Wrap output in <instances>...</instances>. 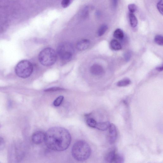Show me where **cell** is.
<instances>
[{"label":"cell","instance_id":"cell-1","mask_svg":"<svg viewBox=\"0 0 163 163\" xmlns=\"http://www.w3.org/2000/svg\"><path fill=\"white\" fill-rule=\"evenodd\" d=\"M71 141V134L63 128L55 127L48 130L45 134L44 142L49 149L62 151L67 149Z\"/></svg>","mask_w":163,"mask_h":163},{"label":"cell","instance_id":"cell-2","mask_svg":"<svg viewBox=\"0 0 163 163\" xmlns=\"http://www.w3.org/2000/svg\"><path fill=\"white\" fill-rule=\"evenodd\" d=\"M73 158L79 161L88 160L91 154V149L88 144L84 141H79L76 142L72 148Z\"/></svg>","mask_w":163,"mask_h":163},{"label":"cell","instance_id":"cell-3","mask_svg":"<svg viewBox=\"0 0 163 163\" xmlns=\"http://www.w3.org/2000/svg\"><path fill=\"white\" fill-rule=\"evenodd\" d=\"M57 54L55 51L50 47H47L40 52L39 60L40 63L45 66H50L56 62Z\"/></svg>","mask_w":163,"mask_h":163},{"label":"cell","instance_id":"cell-4","mask_svg":"<svg viewBox=\"0 0 163 163\" xmlns=\"http://www.w3.org/2000/svg\"><path fill=\"white\" fill-rule=\"evenodd\" d=\"M33 70L32 63L27 60H22L19 62L15 68V72L18 76L22 79L30 77Z\"/></svg>","mask_w":163,"mask_h":163},{"label":"cell","instance_id":"cell-5","mask_svg":"<svg viewBox=\"0 0 163 163\" xmlns=\"http://www.w3.org/2000/svg\"><path fill=\"white\" fill-rule=\"evenodd\" d=\"M74 53L72 45L70 43L64 42L60 44L57 47V54L64 62H68L72 59Z\"/></svg>","mask_w":163,"mask_h":163},{"label":"cell","instance_id":"cell-6","mask_svg":"<svg viewBox=\"0 0 163 163\" xmlns=\"http://www.w3.org/2000/svg\"><path fill=\"white\" fill-rule=\"evenodd\" d=\"M22 143L20 142L14 143L10 148L9 152V160L12 162H18L22 160L24 153Z\"/></svg>","mask_w":163,"mask_h":163},{"label":"cell","instance_id":"cell-7","mask_svg":"<svg viewBox=\"0 0 163 163\" xmlns=\"http://www.w3.org/2000/svg\"><path fill=\"white\" fill-rule=\"evenodd\" d=\"M108 141L111 145L113 144L116 141L117 131L116 125L113 124H110L109 128Z\"/></svg>","mask_w":163,"mask_h":163},{"label":"cell","instance_id":"cell-8","mask_svg":"<svg viewBox=\"0 0 163 163\" xmlns=\"http://www.w3.org/2000/svg\"><path fill=\"white\" fill-rule=\"evenodd\" d=\"M119 154L116 149H112L105 155L104 161L108 163H116Z\"/></svg>","mask_w":163,"mask_h":163},{"label":"cell","instance_id":"cell-9","mask_svg":"<svg viewBox=\"0 0 163 163\" xmlns=\"http://www.w3.org/2000/svg\"><path fill=\"white\" fill-rule=\"evenodd\" d=\"M45 132L42 131L35 132L32 137V142L35 144L39 145L44 141Z\"/></svg>","mask_w":163,"mask_h":163},{"label":"cell","instance_id":"cell-10","mask_svg":"<svg viewBox=\"0 0 163 163\" xmlns=\"http://www.w3.org/2000/svg\"><path fill=\"white\" fill-rule=\"evenodd\" d=\"M90 44V41L87 39L82 40L79 42L76 45L77 49L80 51L87 49Z\"/></svg>","mask_w":163,"mask_h":163},{"label":"cell","instance_id":"cell-11","mask_svg":"<svg viewBox=\"0 0 163 163\" xmlns=\"http://www.w3.org/2000/svg\"><path fill=\"white\" fill-rule=\"evenodd\" d=\"M90 72L93 75H100L103 74L104 70L102 67L100 65L95 64L91 67Z\"/></svg>","mask_w":163,"mask_h":163},{"label":"cell","instance_id":"cell-12","mask_svg":"<svg viewBox=\"0 0 163 163\" xmlns=\"http://www.w3.org/2000/svg\"><path fill=\"white\" fill-rule=\"evenodd\" d=\"M110 124V122L108 121L97 123L95 128L100 131H106L109 128Z\"/></svg>","mask_w":163,"mask_h":163},{"label":"cell","instance_id":"cell-13","mask_svg":"<svg viewBox=\"0 0 163 163\" xmlns=\"http://www.w3.org/2000/svg\"><path fill=\"white\" fill-rule=\"evenodd\" d=\"M110 46L111 49L114 51H119L122 49L121 44L116 40H112L110 43Z\"/></svg>","mask_w":163,"mask_h":163},{"label":"cell","instance_id":"cell-14","mask_svg":"<svg viewBox=\"0 0 163 163\" xmlns=\"http://www.w3.org/2000/svg\"><path fill=\"white\" fill-rule=\"evenodd\" d=\"M129 18L131 26L132 27H136L138 24V21L135 15L133 13H130Z\"/></svg>","mask_w":163,"mask_h":163},{"label":"cell","instance_id":"cell-15","mask_svg":"<svg viewBox=\"0 0 163 163\" xmlns=\"http://www.w3.org/2000/svg\"><path fill=\"white\" fill-rule=\"evenodd\" d=\"M113 36L117 39L122 40L124 37V34L122 31L120 29H117L114 31Z\"/></svg>","mask_w":163,"mask_h":163},{"label":"cell","instance_id":"cell-16","mask_svg":"<svg viewBox=\"0 0 163 163\" xmlns=\"http://www.w3.org/2000/svg\"><path fill=\"white\" fill-rule=\"evenodd\" d=\"M131 83V80L128 78L124 79L117 82V85L118 87H124L129 85Z\"/></svg>","mask_w":163,"mask_h":163},{"label":"cell","instance_id":"cell-17","mask_svg":"<svg viewBox=\"0 0 163 163\" xmlns=\"http://www.w3.org/2000/svg\"><path fill=\"white\" fill-rule=\"evenodd\" d=\"M108 29V26L105 24L102 25L99 28L98 32V35L99 36L103 35L107 31Z\"/></svg>","mask_w":163,"mask_h":163},{"label":"cell","instance_id":"cell-18","mask_svg":"<svg viewBox=\"0 0 163 163\" xmlns=\"http://www.w3.org/2000/svg\"><path fill=\"white\" fill-rule=\"evenodd\" d=\"M86 123L90 127L95 128L97 122L95 119L92 118H89L86 120Z\"/></svg>","mask_w":163,"mask_h":163},{"label":"cell","instance_id":"cell-19","mask_svg":"<svg viewBox=\"0 0 163 163\" xmlns=\"http://www.w3.org/2000/svg\"><path fill=\"white\" fill-rule=\"evenodd\" d=\"M64 100L63 96H60L57 97L54 101L53 105L56 107H59L62 104Z\"/></svg>","mask_w":163,"mask_h":163},{"label":"cell","instance_id":"cell-20","mask_svg":"<svg viewBox=\"0 0 163 163\" xmlns=\"http://www.w3.org/2000/svg\"><path fill=\"white\" fill-rule=\"evenodd\" d=\"M155 41L157 44L162 46L163 45V38L161 35H156L155 38Z\"/></svg>","mask_w":163,"mask_h":163},{"label":"cell","instance_id":"cell-21","mask_svg":"<svg viewBox=\"0 0 163 163\" xmlns=\"http://www.w3.org/2000/svg\"><path fill=\"white\" fill-rule=\"evenodd\" d=\"M132 52L130 51H128L124 53V60L127 62H128L129 61L132 57Z\"/></svg>","mask_w":163,"mask_h":163},{"label":"cell","instance_id":"cell-22","mask_svg":"<svg viewBox=\"0 0 163 163\" xmlns=\"http://www.w3.org/2000/svg\"><path fill=\"white\" fill-rule=\"evenodd\" d=\"M64 89L59 87H53L44 90L45 92H53L57 91H63Z\"/></svg>","mask_w":163,"mask_h":163},{"label":"cell","instance_id":"cell-23","mask_svg":"<svg viewBox=\"0 0 163 163\" xmlns=\"http://www.w3.org/2000/svg\"><path fill=\"white\" fill-rule=\"evenodd\" d=\"M128 8L130 13H134L137 10V7L134 4H130L128 6Z\"/></svg>","mask_w":163,"mask_h":163},{"label":"cell","instance_id":"cell-24","mask_svg":"<svg viewBox=\"0 0 163 163\" xmlns=\"http://www.w3.org/2000/svg\"><path fill=\"white\" fill-rule=\"evenodd\" d=\"M72 0H62L61 2V5L63 8H66L68 7L70 4Z\"/></svg>","mask_w":163,"mask_h":163},{"label":"cell","instance_id":"cell-25","mask_svg":"<svg viewBox=\"0 0 163 163\" xmlns=\"http://www.w3.org/2000/svg\"><path fill=\"white\" fill-rule=\"evenodd\" d=\"M163 0H160L157 6V8L160 13L163 14Z\"/></svg>","mask_w":163,"mask_h":163},{"label":"cell","instance_id":"cell-26","mask_svg":"<svg viewBox=\"0 0 163 163\" xmlns=\"http://www.w3.org/2000/svg\"><path fill=\"white\" fill-rule=\"evenodd\" d=\"M5 141L4 139L0 137V150L3 149L5 147Z\"/></svg>","mask_w":163,"mask_h":163},{"label":"cell","instance_id":"cell-27","mask_svg":"<svg viewBox=\"0 0 163 163\" xmlns=\"http://www.w3.org/2000/svg\"><path fill=\"white\" fill-rule=\"evenodd\" d=\"M118 0H112V4L113 7L116 8L117 6Z\"/></svg>","mask_w":163,"mask_h":163},{"label":"cell","instance_id":"cell-28","mask_svg":"<svg viewBox=\"0 0 163 163\" xmlns=\"http://www.w3.org/2000/svg\"><path fill=\"white\" fill-rule=\"evenodd\" d=\"M163 67L162 66L158 67L156 68V70H157V71L159 72L162 71H163Z\"/></svg>","mask_w":163,"mask_h":163},{"label":"cell","instance_id":"cell-29","mask_svg":"<svg viewBox=\"0 0 163 163\" xmlns=\"http://www.w3.org/2000/svg\"><path fill=\"white\" fill-rule=\"evenodd\" d=\"M2 127V126L1 125V124H0V128H1Z\"/></svg>","mask_w":163,"mask_h":163}]
</instances>
